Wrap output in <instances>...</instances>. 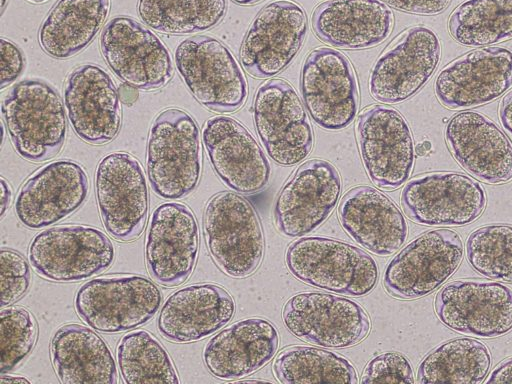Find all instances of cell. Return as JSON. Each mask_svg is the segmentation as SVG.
Returning a JSON list of instances; mask_svg holds the SVG:
<instances>
[{"label": "cell", "instance_id": "7", "mask_svg": "<svg viewBox=\"0 0 512 384\" xmlns=\"http://www.w3.org/2000/svg\"><path fill=\"white\" fill-rule=\"evenodd\" d=\"M28 257L32 268L42 278L68 283L107 270L114 261L115 249L109 237L98 228L67 224L36 234Z\"/></svg>", "mask_w": 512, "mask_h": 384}, {"label": "cell", "instance_id": "48", "mask_svg": "<svg viewBox=\"0 0 512 384\" xmlns=\"http://www.w3.org/2000/svg\"><path fill=\"white\" fill-rule=\"evenodd\" d=\"M232 1L238 5L248 6V5L255 4L261 0H232Z\"/></svg>", "mask_w": 512, "mask_h": 384}, {"label": "cell", "instance_id": "10", "mask_svg": "<svg viewBox=\"0 0 512 384\" xmlns=\"http://www.w3.org/2000/svg\"><path fill=\"white\" fill-rule=\"evenodd\" d=\"M95 190L106 231L121 242L140 237L149 213V191L138 159L127 152L103 157L96 168Z\"/></svg>", "mask_w": 512, "mask_h": 384}, {"label": "cell", "instance_id": "4", "mask_svg": "<svg viewBox=\"0 0 512 384\" xmlns=\"http://www.w3.org/2000/svg\"><path fill=\"white\" fill-rule=\"evenodd\" d=\"M59 94L39 80L16 83L2 101V116L17 154L43 162L61 150L67 132Z\"/></svg>", "mask_w": 512, "mask_h": 384}, {"label": "cell", "instance_id": "44", "mask_svg": "<svg viewBox=\"0 0 512 384\" xmlns=\"http://www.w3.org/2000/svg\"><path fill=\"white\" fill-rule=\"evenodd\" d=\"M498 115L502 127L512 139V91L501 100Z\"/></svg>", "mask_w": 512, "mask_h": 384}, {"label": "cell", "instance_id": "49", "mask_svg": "<svg viewBox=\"0 0 512 384\" xmlns=\"http://www.w3.org/2000/svg\"><path fill=\"white\" fill-rule=\"evenodd\" d=\"M8 0H1V13H3Z\"/></svg>", "mask_w": 512, "mask_h": 384}, {"label": "cell", "instance_id": "25", "mask_svg": "<svg viewBox=\"0 0 512 384\" xmlns=\"http://www.w3.org/2000/svg\"><path fill=\"white\" fill-rule=\"evenodd\" d=\"M445 140L456 162L478 180L488 184L512 180V144L482 113L454 115L446 126Z\"/></svg>", "mask_w": 512, "mask_h": 384}, {"label": "cell", "instance_id": "9", "mask_svg": "<svg viewBox=\"0 0 512 384\" xmlns=\"http://www.w3.org/2000/svg\"><path fill=\"white\" fill-rule=\"evenodd\" d=\"M256 132L268 156L281 166H293L310 154L314 135L294 87L283 79L262 83L254 96Z\"/></svg>", "mask_w": 512, "mask_h": 384}, {"label": "cell", "instance_id": "13", "mask_svg": "<svg viewBox=\"0 0 512 384\" xmlns=\"http://www.w3.org/2000/svg\"><path fill=\"white\" fill-rule=\"evenodd\" d=\"M286 328L298 339L317 346L342 349L366 338L370 319L362 306L345 297L301 292L283 307Z\"/></svg>", "mask_w": 512, "mask_h": 384}, {"label": "cell", "instance_id": "5", "mask_svg": "<svg viewBox=\"0 0 512 384\" xmlns=\"http://www.w3.org/2000/svg\"><path fill=\"white\" fill-rule=\"evenodd\" d=\"M162 303V293L150 279L136 274L107 275L85 282L77 291V315L101 333L116 334L151 320Z\"/></svg>", "mask_w": 512, "mask_h": 384}, {"label": "cell", "instance_id": "31", "mask_svg": "<svg viewBox=\"0 0 512 384\" xmlns=\"http://www.w3.org/2000/svg\"><path fill=\"white\" fill-rule=\"evenodd\" d=\"M110 0H58L39 29L43 51L63 60L85 49L107 19Z\"/></svg>", "mask_w": 512, "mask_h": 384}, {"label": "cell", "instance_id": "39", "mask_svg": "<svg viewBox=\"0 0 512 384\" xmlns=\"http://www.w3.org/2000/svg\"><path fill=\"white\" fill-rule=\"evenodd\" d=\"M1 259V307L12 305L28 291L31 270L27 260L19 252L2 248Z\"/></svg>", "mask_w": 512, "mask_h": 384}, {"label": "cell", "instance_id": "14", "mask_svg": "<svg viewBox=\"0 0 512 384\" xmlns=\"http://www.w3.org/2000/svg\"><path fill=\"white\" fill-rule=\"evenodd\" d=\"M440 41L431 29L414 26L403 31L376 60L369 76V92L378 102L401 103L416 94L435 72Z\"/></svg>", "mask_w": 512, "mask_h": 384}, {"label": "cell", "instance_id": "41", "mask_svg": "<svg viewBox=\"0 0 512 384\" xmlns=\"http://www.w3.org/2000/svg\"><path fill=\"white\" fill-rule=\"evenodd\" d=\"M1 89L13 83L23 72L25 59L20 48L11 40L1 38Z\"/></svg>", "mask_w": 512, "mask_h": 384}, {"label": "cell", "instance_id": "20", "mask_svg": "<svg viewBox=\"0 0 512 384\" xmlns=\"http://www.w3.org/2000/svg\"><path fill=\"white\" fill-rule=\"evenodd\" d=\"M199 227L192 210L166 202L152 213L145 239V260L153 280L165 287L183 284L198 259Z\"/></svg>", "mask_w": 512, "mask_h": 384}, {"label": "cell", "instance_id": "38", "mask_svg": "<svg viewBox=\"0 0 512 384\" xmlns=\"http://www.w3.org/2000/svg\"><path fill=\"white\" fill-rule=\"evenodd\" d=\"M37 335V323L29 310L19 306L2 309L1 374L13 370L25 360L36 344Z\"/></svg>", "mask_w": 512, "mask_h": 384}, {"label": "cell", "instance_id": "19", "mask_svg": "<svg viewBox=\"0 0 512 384\" xmlns=\"http://www.w3.org/2000/svg\"><path fill=\"white\" fill-rule=\"evenodd\" d=\"M336 167L324 159L301 164L279 192L274 206L278 231L296 238L319 227L336 207L341 193Z\"/></svg>", "mask_w": 512, "mask_h": 384}, {"label": "cell", "instance_id": "12", "mask_svg": "<svg viewBox=\"0 0 512 384\" xmlns=\"http://www.w3.org/2000/svg\"><path fill=\"white\" fill-rule=\"evenodd\" d=\"M100 48L114 74L137 90L160 89L173 77L168 48L155 33L131 17L112 18L101 34Z\"/></svg>", "mask_w": 512, "mask_h": 384}, {"label": "cell", "instance_id": "15", "mask_svg": "<svg viewBox=\"0 0 512 384\" xmlns=\"http://www.w3.org/2000/svg\"><path fill=\"white\" fill-rule=\"evenodd\" d=\"M303 102L324 130L350 125L358 111L359 93L354 69L340 51L320 47L306 58L300 78Z\"/></svg>", "mask_w": 512, "mask_h": 384}, {"label": "cell", "instance_id": "42", "mask_svg": "<svg viewBox=\"0 0 512 384\" xmlns=\"http://www.w3.org/2000/svg\"><path fill=\"white\" fill-rule=\"evenodd\" d=\"M389 7L415 15H438L446 10L451 0H382Z\"/></svg>", "mask_w": 512, "mask_h": 384}, {"label": "cell", "instance_id": "8", "mask_svg": "<svg viewBox=\"0 0 512 384\" xmlns=\"http://www.w3.org/2000/svg\"><path fill=\"white\" fill-rule=\"evenodd\" d=\"M460 235L450 229L424 232L400 250L388 263L385 290L393 297H424L448 280L463 259Z\"/></svg>", "mask_w": 512, "mask_h": 384}, {"label": "cell", "instance_id": "23", "mask_svg": "<svg viewBox=\"0 0 512 384\" xmlns=\"http://www.w3.org/2000/svg\"><path fill=\"white\" fill-rule=\"evenodd\" d=\"M202 140L213 170L228 188L253 194L266 187L271 173L268 159L239 121L222 115L209 118Z\"/></svg>", "mask_w": 512, "mask_h": 384}, {"label": "cell", "instance_id": "30", "mask_svg": "<svg viewBox=\"0 0 512 384\" xmlns=\"http://www.w3.org/2000/svg\"><path fill=\"white\" fill-rule=\"evenodd\" d=\"M50 357L61 383L118 382L116 363L107 342L83 325L60 327L51 340Z\"/></svg>", "mask_w": 512, "mask_h": 384}, {"label": "cell", "instance_id": "50", "mask_svg": "<svg viewBox=\"0 0 512 384\" xmlns=\"http://www.w3.org/2000/svg\"><path fill=\"white\" fill-rule=\"evenodd\" d=\"M30 3H34V4H39V3H42V2H45L46 0H26Z\"/></svg>", "mask_w": 512, "mask_h": 384}, {"label": "cell", "instance_id": "11", "mask_svg": "<svg viewBox=\"0 0 512 384\" xmlns=\"http://www.w3.org/2000/svg\"><path fill=\"white\" fill-rule=\"evenodd\" d=\"M355 132L369 179L384 190L401 187L415 160L412 132L402 114L386 105L370 106L358 116Z\"/></svg>", "mask_w": 512, "mask_h": 384}, {"label": "cell", "instance_id": "22", "mask_svg": "<svg viewBox=\"0 0 512 384\" xmlns=\"http://www.w3.org/2000/svg\"><path fill=\"white\" fill-rule=\"evenodd\" d=\"M89 189L82 166L71 160H57L35 171L21 186L15 213L28 229L56 224L78 210Z\"/></svg>", "mask_w": 512, "mask_h": 384}, {"label": "cell", "instance_id": "3", "mask_svg": "<svg viewBox=\"0 0 512 384\" xmlns=\"http://www.w3.org/2000/svg\"><path fill=\"white\" fill-rule=\"evenodd\" d=\"M207 250L227 276L245 278L260 266L264 234L252 204L235 192L223 191L207 202L203 216Z\"/></svg>", "mask_w": 512, "mask_h": 384}, {"label": "cell", "instance_id": "43", "mask_svg": "<svg viewBox=\"0 0 512 384\" xmlns=\"http://www.w3.org/2000/svg\"><path fill=\"white\" fill-rule=\"evenodd\" d=\"M486 383H512V357L500 362L489 374Z\"/></svg>", "mask_w": 512, "mask_h": 384}, {"label": "cell", "instance_id": "34", "mask_svg": "<svg viewBox=\"0 0 512 384\" xmlns=\"http://www.w3.org/2000/svg\"><path fill=\"white\" fill-rule=\"evenodd\" d=\"M137 12L144 24L157 32L184 35L219 24L226 0H138Z\"/></svg>", "mask_w": 512, "mask_h": 384}, {"label": "cell", "instance_id": "2", "mask_svg": "<svg viewBox=\"0 0 512 384\" xmlns=\"http://www.w3.org/2000/svg\"><path fill=\"white\" fill-rule=\"evenodd\" d=\"M285 263L301 282L345 296H365L378 280L372 256L334 238L310 236L293 241L286 249Z\"/></svg>", "mask_w": 512, "mask_h": 384}, {"label": "cell", "instance_id": "27", "mask_svg": "<svg viewBox=\"0 0 512 384\" xmlns=\"http://www.w3.org/2000/svg\"><path fill=\"white\" fill-rule=\"evenodd\" d=\"M339 221L361 247L377 256L396 252L405 242L408 226L397 205L371 186L351 188L340 201Z\"/></svg>", "mask_w": 512, "mask_h": 384}, {"label": "cell", "instance_id": "46", "mask_svg": "<svg viewBox=\"0 0 512 384\" xmlns=\"http://www.w3.org/2000/svg\"><path fill=\"white\" fill-rule=\"evenodd\" d=\"M120 100L126 105H132L138 98L137 89L123 83L119 88Z\"/></svg>", "mask_w": 512, "mask_h": 384}, {"label": "cell", "instance_id": "33", "mask_svg": "<svg viewBox=\"0 0 512 384\" xmlns=\"http://www.w3.org/2000/svg\"><path fill=\"white\" fill-rule=\"evenodd\" d=\"M451 37L468 47L512 39V0H465L451 13Z\"/></svg>", "mask_w": 512, "mask_h": 384}, {"label": "cell", "instance_id": "32", "mask_svg": "<svg viewBox=\"0 0 512 384\" xmlns=\"http://www.w3.org/2000/svg\"><path fill=\"white\" fill-rule=\"evenodd\" d=\"M491 365V354L482 342L464 337L447 341L421 361L419 383H467L484 381Z\"/></svg>", "mask_w": 512, "mask_h": 384}, {"label": "cell", "instance_id": "36", "mask_svg": "<svg viewBox=\"0 0 512 384\" xmlns=\"http://www.w3.org/2000/svg\"><path fill=\"white\" fill-rule=\"evenodd\" d=\"M117 360L127 384L180 382L167 350L146 330L130 331L120 339Z\"/></svg>", "mask_w": 512, "mask_h": 384}, {"label": "cell", "instance_id": "26", "mask_svg": "<svg viewBox=\"0 0 512 384\" xmlns=\"http://www.w3.org/2000/svg\"><path fill=\"white\" fill-rule=\"evenodd\" d=\"M235 309L233 297L223 287L193 284L168 296L160 309L157 328L170 342H196L227 325Z\"/></svg>", "mask_w": 512, "mask_h": 384}, {"label": "cell", "instance_id": "40", "mask_svg": "<svg viewBox=\"0 0 512 384\" xmlns=\"http://www.w3.org/2000/svg\"><path fill=\"white\" fill-rule=\"evenodd\" d=\"M409 359L399 352H384L366 364L361 383H414Z\"/></svg>", "mask_w": 512, "mask_h": 384}, {"label": "cell", "instance_id": "29", "mask_svg": "<svg viewBox=\"0 0 512 384\" xmlns=\"http://www.w3.org/2000/svg\"><path fill=\"white\" fill-rule=\"evenodd\" d=\"M393 26V12L381 0H328L312 16L313 30L321 41L349 50L379 45Z\"/></svg>", "mask_w": 512, "mask_h": 384}, {"label": "cell", "instance_id": "37", "mask_svg": "<svg viewBox=\"0 0 512 384\" xmlns=\"http://www.w3.org/2000/svg\"><path fill=\"white\" fill-rule=\"evenodd\" d=\"M466 258L481 275L512 283V225L491 224L474 230L466 241Z\"/></svg>", "mask_w": 512, "mask_h": 384}, {"label": "cell", "instance_id": "21", "mask_svg": "<svg viewBox=\"0 0 512 384\" xmlns=\"http://www.w3.org/2000/svg\"><path fill=\"white\" fill-rule=\"evenodd\" d=\"M512 87V51L472 50L447 64L435 81L438 101L453 110L488 104Z\"/></svg>", "mask_w": 512, "mask_h": 384}, {"label": "cell", "instance_id": "18", "mask_svg": "<svg viewBox=\"0 0 512 384\" xmlns=\"http://www.w3.org/2000/svg\"><path fill=\"white\" fill-rule=\"evenodd\" d=\"M307 33V16L294 1L276 0L253 20L241 48L240 61L252 76L267 79L282 72L300 51Z\"/></svg>", "mask_w": 512, "mask_h": 384}, {"label": "cell", "instance_id": "6", "mask_svg": "<svg viewBox=\"0 0 512 384\" xmlns=\"http://www.w3.org/2000/svg\"><path fill=\"white\" fill-rule=\"evenodd\" d=\"M176 68L189 92L203 107L232 113L248 96L244 73L232 52L218 39L197 35L175 50Z\"/></svg>", "mask_w": 512, "mask_h": 384}, {"label": "cell", "instance_id": "16", "mask_svg": "<svg viewBox=\"0 0 512 384\" xmlns=\"http://www.w3.org/2000/svg\"><path fill=\"white\" fill-rule=\"evenodd\" d=\"M486 193L474 179L456 172H431L408 181L401 204L413 222L426 226H463L484 211Z\"/></svg>", "mask_w": 512, "mask_h": 384}, {"label": "cell", "instance_id": "17", "mask_svg": "<svg viewBox=\"0 0 512 384\" xmlns=\"http://www.w3.org/2000/svg\"><path fill=\"white\" fill-rule=\"evenodd\" d=\"M435 313L460 334L500 337L512 330V290L494 281H453L437 293Z\"/></svg>", "mask_w": 512, "mask_h": 384}, {"label": "cell", "instance_id": "35", "mask_svg": "<svg viewBox=\"0 0 512 384\" xmlns=\"http://www.w3.org/2000/svg\"><path fill=\"white\" fill-rule=\"evenodd\" d=\"M273 372L284 384L358 382L357 372L349 360L312 346L282 350L273 363Z\"/></svg>", "mask_w": 512, "mask_h": 384}, {"label": "cell", "instance_id": "24", "mask_svg": "<svg viewBox=\"0 0 512 384\" xmlns=\"http://www.w3.org/2000/svg\"><path fill=\"white\" fill-rule=\"evenodd\" d=\"M64 105L75 134L86 143L106 144L120 132L119 91L110 75L97 65H81L68 75Z\"/></svg>", "mask_w": 512, "mask_h": 384}, {"label": "cell", "instance_id": "47", "mask_svg": "<svg viewBox=\"0 0 512 384\" xmlns=\"http://www.w3.org/2000/svg\"><path fill=\"white\" fill-rule=\"evenodd\" d=\"M15 383H30V381L24 376L6 375L1 374L0 384H15Z\"/></svg>", "mask_w": 512, "mask_h": 384}, {"label": "cell", "instance_id": "45", "mask_svg": "<svg viewBox=\"0 0 512 384\" xmlns=\"http://www.w3.org/2000/svg\"><path fill=\"white\" fill-rule=\"evenodd\" d=\"M12 200V189L9 183L1 177V217L4 216L6 210L10 206Z\"/></svg>", "mask_w": 512, "mask_h": 384}, {"label": "cell", "instance_id": "1", "mask_svg": "<svg viewBox=\"0 0 512 384\" xmlns=\"http://www.w3.org/2000/svg\"><path fill=\"white\" fill-rule=\"evenodd\" d=\"M146 170L154 193L178 200L192 193L201 177L199 128L186 111L169 108L154 119L147 140Z\"/></svg>", "mask_w": 512, "mask_h": 384}, {"label": "cell", "instance_id": "28", "mask_svg": "<svg viewBox=\"0 0 512 384\" xmlns=\"http://www.w3.org/2000/svg\"><path fill=\"white\" fill-rule=\"evenodd\" d=\"M279 336L264 318L239 320L213 336L203 350L207 370L216 378L235 380L264 367L275 356Z\"/></svg>", "mask_w": 512, "mask_h": 384}]
</instances>
